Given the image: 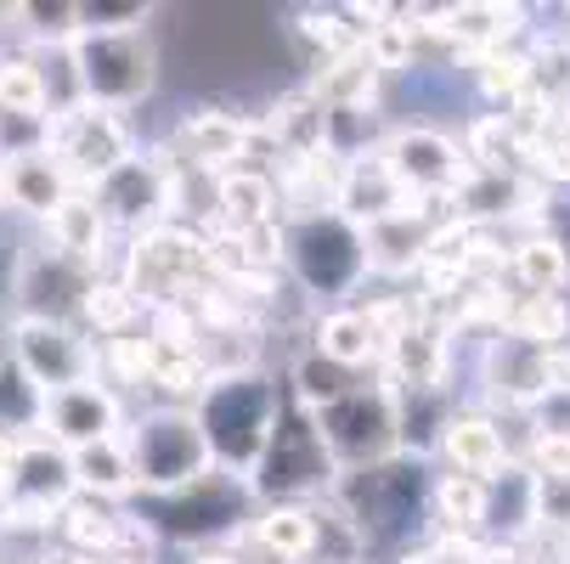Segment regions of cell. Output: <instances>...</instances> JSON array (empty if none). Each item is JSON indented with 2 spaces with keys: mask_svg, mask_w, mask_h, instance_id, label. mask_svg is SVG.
<instances>
[{
  "mask_svg": "<svg viewBox=\"0 0 570 564\" xmlns=\"http://www.w3.org/2000/svg\"><path fill=\"white\" fill-rule=\"evenodd\" d=\"M288 407V389L272 378V373H226L215 378L204 395H198V429L209 441V457L215 468H232V474H255V463L266 457V441L277 429Z\"/></svg>",
  "mask_w": 570,
  "mask_h": 564,
  "instance_id": "cell-1",
  "label": "cell"
},
{
  "mask_svg": "<svg viewBox=\"0 0 570 564\" xmlns=\"http://www.w3.org/2000/svg\"><path fill=\"white\" fill-rule=\"evenodd\" d=\"M255 486L249 474L209 468L193 486L170 497H141V520L158 531V542H181V547H215L220 536H237L255 525Z\"/></svg>",
  "mask_w": 570,
  "mask_h": 564,
  "instance_id": "cell-2",
  "label": "cell"
},
{
  "mask_svg": "<svg viewBox=\"0 0 570 564\" xmlns=\"http://www.w3.org/2000/svg\"><path fill=\"white\" fill-rule=\"evenodd\" d=\"M283 266L294 271V283L311 299H351L362 288V277H373L367 231L356 220H345L340 209L294 215V226L283 231Z\"/></svg>",
  "mask_w": 570,
  "mask_h": 564,
  "instance_id": "cell-3",
  "label": "cell"
},
{
  "mask_svg": "<svg viewBox=\"0 0 570 564\" xmlns=\"http://www.w3.org/2000/svg\"><path fill=\"white\" fill-rule=\"evenodd\" d=\"M340 457L328 452V435H322L316 413L299 407V400L288 395V407L266 441V457L255 463L249 486L261 503H305V497H322V492H340Z\"/></svg>",
  "mask_w": 570,
  "mask_h": 564,
  "instance_id": "cell-4",
  "label": "cell"
},
{
  "mask_svg": "<svg viewBox=\"0 0 570 564\" xmlns=\"http://www.w3.org/2000/svg\"><path fill=\"white\" fill-rule=\"evenodd\" d=\"M73 62V86L79 102L108 108V113H130L136 102L153 97L158 86V46L147 29H125V34H79L68 46Z\"/></svg>",
  "mask_w": 570,
  "mask_h": 564,
  "instance_id": "cell-5",
  "label": "cell"
},
{
  "mask_svg": "<svg viewBox=\"0 0 570 564\" xmlns=\"http://www.w3.org/2000/svg\"><path fill=\"white\" fill-rule=\"evenodd\" d=\"M430 492H435V479H424V463L395 452L390 463H373V468L345 474L334 503L351 514V525L373 547V542L406 536V525H419V514L430 508Z\"/></svg>",
  "mask_w": 570,
  "mask_h": 564,
  "instance_id": "cell-6",
  "label": "cell"
},
{
  "mask_svg": "<svg viewBox=\"0 0 570 564\" xmlns=\"http://www.w3.org/2000/svg\"><path fill=\"white\" fill-rule=\"evenodd\" d=\"M130 463H136V497H170L215 468L209 441L187 407H153L130 429Z\"/></svg>",
  "mask_w": 570,
  "mask_h": 564,
  "instance_id": "cell-7",
  "label": "cell"
},
{
  "mask_svg": "<svg viewBox=\"0 0 570 564\" xmlns=\"http://www.w3.org/2000/svg\"><path fill=\"white\" fill-rule=\"evenodd\" d=\"M46 147L62 158V170L73 176L79 192H97L114 170H125L130 158L141 152L130 119L125 113H108V108H91V102L57 113L51 130H46Z\"/></svg>",
  "mask_w": 570,
  "mask_h": 564,
  "instance_id": "cell-8",
  "label": "cell"
},
{
  "mask_svg": "<svg viewBox=\"0 0 570 564\" xmlns=\"http://www.w3.org/2000/svg\"><path fill=\"white\" fill-rule=\"evenodd\" d=\"M209 277H215L209 271V237L170 220V226H158V231H147V237L130 244L119 283L153 310V305H176L187 288H198Z\"/></svg>",
  "mask_w": 570,
  "mask_h": 564,
  "instance_id": "cell-9",
  "label": "cell"
},
{
  "mask_svg": "<svg viewBox=\"0 0 570 564\" xmlns=\"http://www.w3.org/2000/svg\"><path fill=\"white\" fill-rule=\"evenodd\" d=\"M176 187H181V165H176V152H136L125 170H114L91 198L102 209V220L114 231H130V244L158 226H170L176 215Z\"/></svg>",
  "mask_w": 570,
  "mask_h": 564,
  "instance_id": "cell-10",
  "label": "cell"
},
{
  "mask_svg": "<svg viewBox=\"0 0 570 564\" xmlns=\"http://www.w3.org/2000/svg\"><path fill=\"white\" fill-rule=\"evenodd\" d=\"M12 356L35 395L102 378V350L91 345V334L51 316H12Z\"/></svg>",
  "mask_w": 570,
  "mask_h": 564,
  "instance_id": "cell-11",
  "label": "cell"
},
{
  "mask_svg": "<svg viewBox=\"0 0 570 564\" xmlns=\"http://www.w3.org/2000/svg\"><path fill=\"white\" fill-rule=\"evenodd\" d=\"M322 435H328V452L340 457V468H373L390 463L401 452V400L384 384H362L345 400L316 413Z\"/></svg>",
  "mask_w": 570,
  "mask_h": 564,
  "instance_id": "cell-12",
  "label": "cell"
},
{
  "mask_svg": "<svg viewBox=\"0 0 570 564\" xmlns=\"http://www.w3.org/2000/svg\"><path fill=\"white\" fill-rule=\"evenodd\" d=\"M379 152H384V165L395 170V181L413 192V198H446V204H452V198L474 181L469 152H463L452 136L430 130V125H401V130H390V136L379 141Z\"/></svg>",
  "mask_w": 570,
  "mask_h": 564,
  "instance_id": "cell-13",
  "label": "cell"
},
{
  "mask_svg": "<svg viewBox=\"0 0 570 564\" xmlns=\"http://www.w3.org/2000/svg\"><path fill=\"white\" fill-rule=\"evenodd\" d=\"M40 435H51L62 452L97 446V441H119L125 435V400L102 378L51 389V395H40Z\"/></svg>",
  "mask_w": 570,
  "mask_h": 564,
  "instance_id": "cell-14",
  "label": "cell"
},
{
  "mask_svg": "<svg viewBox=\"0 0 570 564\" xmlns=\"http://www.w3.org/2000/svg\"><path fill=\"white\" fill-rule=\"evenodd\" d=\"M97 283V271H86L79 260H68L62 249L40 244L23 255L18 266V316H51V321H73L86 305V288Z\"/></svg>",
  "mask_w": 570,
  "mask_h": 564,
  "instance_id": "cell-15",
  "label": "cell"
},
{
  "mask_svg": "<svg viewBox=\"0 0 570 564\" xmlns=\"http://www.w3.org/2000/svg\"><path fill=\"white\" fill-rule=\"evenodd\" d=\"M413 204H424V198H413L401 181H395V170L384 165V152L373 147V152H362V158H345V176H340V198H334V209L345 215V220H356L362 231H373V226H384V220H395V215H406Z\"/></svg>",
  "mask_w": 570,
  "mask_h": 564,
  "instance_id": "cell-16",
  "label": "cell"
},
{
  "mask_svg": "<svg viewBox=\"0 0 570 564\" xmlns=\"http://www.w3.org/2000/svg\"><path fill=\"white\" fill-rule=\"evenodd\" d=\"M176 147L198 170L226 176V170H243V158H249V147H255V125L243 113H232V108H198V113L181 119Z\"/></svg>",
  "mask_w": 570,
  "mask_h": 564,
  "instance_id": "cell-17",
  "label": "cell"
},
{
  "mask_svg": "<svg viewBox=\"0 0 570 564\" xmlns=\"http://www.w3.org/2000/svg\"><path fill=\"white\" fill-rule=\"evenodd\" d=\"M0 170H7V204L35 215L40 226L79 192L73 176L62 170V158L51 147H35V152H18V158H0Z\"/></svg>",
  "mask_w": 570,
  "mask_h": 564,
  "instance_id": "cell-18",
  "label": "cell"
},
{
  "mask_svg": "<svg viewBox=\"0 0 570 564\" xmlns=\"http://www.w3.org/2000/svg\"><path fill=\"white\" fill-rule=\"evenodd\" d=\"M435 29L458 51L485 57V51H509V40L525 29V12L520 7H503V0H458V7H441L435 12Z\"/></svg>",
  "mask_w": 570,
  "mask_h": 564,
  "instance_id": "cell-19",
  "label": "cell"
},
{
  "mask_svg": "<svg viewBox=\"0 0 570 564\" xmlns=\"http://www.w3.org/2000/svg\"><path fill=\"white\" fill-rule=\"evenodd\" d=\"M441 457L452 474H474V479H498L509 468V441L485 413H452L441 429Z\"/></svg>",
  "mask_w": 570,
  "mask_h": 564,
  "instance_id": "cell-20",
  "label": "cell"
},
{
  "mask_svg": "<svg viewBox=\"0 0 570 564\" xmlns=\"http://www.w3.org/2000/svg\"><path fill=\"white\" fill-rule=\"evenodd\" d=\"M277 181L266 170H226L215 176V220L220 231L243 237V231H261V226H277Z\"/></svg>",
  "mask_w": 570,
  "mask_h": 564,
  "instance_id": "cell-21",
  "label": "cell"
},
{
  "mask_svg": "<svg viewBox=\"0 0 570 564\" xmlns=\"http://www.w3.org/2000/svg\"><path fill=\"white\" fill-rule=\"evenodd\" d=\"M108 231H114V226L102 220L97 198H91V192H73V198L46 220V244L102 277V266H108Z\"/></svg>",
  "mask_w": 570,
  "mask_h": 564,
  "instance_id": "cell-22",
  "label": "cell"
},
{
  "mask_svg": "<svg viewBox=\"0 0 570 564\" xmlns=\"http://www.w3.org/2000/svg\"><path fill=\"white\" fill-rule=\"evenodd\" d=\"M316 356H328V362H340V367H351V373H362V367H373V362H384V334L373 328V316L367 310H356V305H334L328 316L316 321V345H311Z\"/></svg>",
  "mask_w": 570,
  "mask_h": 564,
  "instance_id": "cell-23",
  "label": "cell"
},
{
  "mask_svg": "<svg viewBox=\"0 0 570 564\" xmlns=\"http://www.w3.org/2000/svg\"><path fill=\"white\" fill-rule=\"evenodd\" d=\"M125 520H130V514H119V503H102V497L79 492V497L57 514V536L68 542L73 558H91V564H97V558H114V553H119Z\"/></svg>",
  "mask_w": 570,
  "mask_h": 564,
  "instance_id": "cell-24",
  "label": "cell"
},
{
  "mask_svg": "<svg viewBox=\"0 0 570 564\" xmlns=\"http://www.w3.org/2000/svg\"><path fill=\"white\" fill-rule=\"evenodd\" d=\"M322 73L311 79V97L328 108V113H351V108H373V97H379V62L367 57V46L362 51H351V57H334V62H316Z\"/></svg>",
  "mask_w": 570,
  "mask_h": 564,
  "instance_id": "cell-25",
  "label": "cell"
},
{
  "mask_svg": "<svg viewBox=\"0 0 570 564\" xmlns=\"http://www.w3.org/2000/svg\"><path fill=\"white\" fill-rule=\"evenodd\" d=\"M249 542H261L283 564H311L316 553V508L311 503H266L249 525Z\"/></svg>",
  "mask_w": 570,
  "mask_h": 564,
  "instance_id": "cell-26",
  "label": "cell"
},
{
  "mask_svg": "<svg viewBox=\"0 0 570 564\" xmlns=\"http://www.w3.org/2000/svg\"><path fill=\"white\" fill-rule=\"evenodd\" d=\"M430 514L441 520V531L452 536H474L492 525V479H474V474H435V492H430Z\"/></svg>",
  "mask_w": 570,
  "mask_h": 564,
  "instance_id": "cell-27",
  "label": "cell"
},
{
  "mask_svg": "<svg viewBox=\"0 0 570 564\" xmlns=\"http://www.w3.org/2000/svg\"><path fill=\"white\" fill-rule=\"evenodd\" d=\"M0 119L51 125V86L35 51H0Z\"/></svg>",
  "mask_w": 570,
  "mask_h": 564,
  "instance_id": "cell-28",
  "label": "cell"
},
{
  "mask_svg": "<svg viewBox=\"0 0 570 564\" xmlns=\"http://www.w3.org/2000/svg\"><path fill=\"white\" fill-rule=\"evenodd\" d=\"M73 479L86 497H102V503H119V497H136V463H130V441H97V446H79L73 452Z\"/></svg>",
  "mask_w": 570,
  "mask_h": 564,
  "instance_id": "cell-29",
  "label": "cell"
},
{
  "mask_svg": "<svg viewBox=\"0 0 570 564\" xmlns=\"http://www.w3.org/2000/svg\"><path fill=\"white\" fill-rule=\"evenodd\" d=\"M514 283L525 288V299H548V294H564L570 288V244L564 237H525V244H514V260H509Z\"/></svg>",
  "mask_w": 570,
  "mask_h": 564,
  "instance_id": "cell-30",
  "label": "cell"
},
{
  "mask_svg": "<svg viewBox=\"0 0 570 564\" xmlns=\"http://www.w3.org/2000/svg\"><path fill=\"white\" fill-rule=\"evenodd\" d=\"M79 321L108 345V339H125V334H136L141 321H147V305L125 288V283H108V277H97L91 288H86V305H79Z\"/></svg>",
  "mask_w": 570,
  "mask_h": 564,
  "instance_id": "cell-31",
  "label": "cell"
},
{
  "mask_svg": "<svg viewBox=\"0 0 570 564\" xmlns=\"http://www.w3.org/2000/svg\"><path fill=\"white\" fill-rule=\"evenodd\" d=\"M288 389H294V400H299V407L322 413V407H334V400H345L351 389H362V373H351V367H340V362H328V356L305 350V356L294 362V378H288Z\"/></svg>",
  "mask_w": 570,
  "mask_h": 564,
  "instance_id": "cell-32",
  "label": "cell"
},
{
  "mask_svg": "<svg viewBox=\"0 0 570 564\" xmlns=\"http://www.w3.org/2000/svg\"><path fill=\"white\" fill-rule=\"evenodd\" d=\"M0 429H40V395L29 389L12 356V321H0Z\"/></svg>",
  "mask_w": 570,
  "mask_h": 564,
  "instance_id": "cell-33",
  "label": "cell"
},
{
  "mask_svg": "<svg viewBox=\"0 0 570 564\" xmlns=\"http://www.w3.org/2000/svg\"><path fill=\"white\" fill-rule=\"evenodd\" d=\"M299 23V40L322 57V62H334V57H351V51H362L367 46V34L356 29V23H345V7H299L294 12Z\"/></svg>",
  "mask_w": 570,
  "mask_h": 564,
  "instance_id": "cell-34",
  "label": "cell"
},
{
  "mask_svg": "<svg viewBox=\"0 0 570 564\" xmlns=\"http://www.w3.org/2000/svg\"><path fill=\"white\" fill-rule=\"evenodd\" d=\"M12 18L35 46L62 51L79 40V0H35V7H12Z\"/></svg>",
  "mask_w": 570,
  "mask_h": 564,
  "instance_id": "cell-35",
  "label": "cell"
},
{
  "mask_svg": "<svg viewBox=\"0 0 570 564\" xmlns=\"http://www.w3.org/2000/svg\"><path fill=\"white\" fill-rule=\"evenodd\" d=\"M474 79H480V91L492 97V102H520L531 91V57L525 51H485L474 57Z\"/></svg>",
  "mask_w": 570,
  "mask_h": 564,
  "instance_id": "cell-36",
  "label": "cell"
},
{
  "mask_svg": "<svg viewBox=\"0 0 570 564\" xmlns=\"http://www.w3.org/2000/svg\"><path fill=\"white\" fill-rule=\"evenodd\" d=\"M153 7L147 0H79V34H125L147 29Z\"/></svg>",
  "mask_w": 570,
  "mask_h": 564,
  "instance_id": "cell-37",
  "label": "cell"
},
{
  "mask_svg": "<svg viewBox=\"0 0 570 564\" xmlns=\"http://www.w3.org/2000/svg\"><path fill=\"white\" fill-rule=\"evenodd\" d=\"M531 474L570 486V429H537L531 435Z\"/></svg>",
  "mask_w": 570,
  "mask_h": 564,
  "instance_id": "cell-38",
  "label": "cell"
},
{
  "mask_svg": "<svg viewBox=\"0 0 570 564\" xmlns=\"http://www.w3.org/2000/svg\"><path fill=\"white\" fill-rule=\"evenodd\" d=\"M18 452H23V435L0 429V497L12 492V474H18Z\"/></svg>",
  "mask_w": 570,
  "mask_h": 564,
  "instance_id": "cell-39",
  "label": "cell"
},
{
  "mask_svg": "<svg viewBox=\"0 0 570 564\" xmlns=\"http://www.w3.org/2000/svg\"><path fill=\"white\" fill-rule=\"evenodd\" d=\"M187 564H243V558H237V547H198Z\"/></svg>",
  "mask_w": 570,
  "mask_h": 564,
  "instance_id": "cell-40",
  "label": "cell"
},
{
  "mask_svg": "<svg viewBox=\"0 0 570 564\" xmlns=\"http://www.w3.org/2000/svg\"><path fill=\"white\" fill-rule=\"evenodd\" d=\"M0 209H7V170H0Z\"/></svg>",
  "mask_w": 570,
  "mask_h": 564,
  "instance_id": "cell-41",
  "label": "cell"
}]
</instances>
